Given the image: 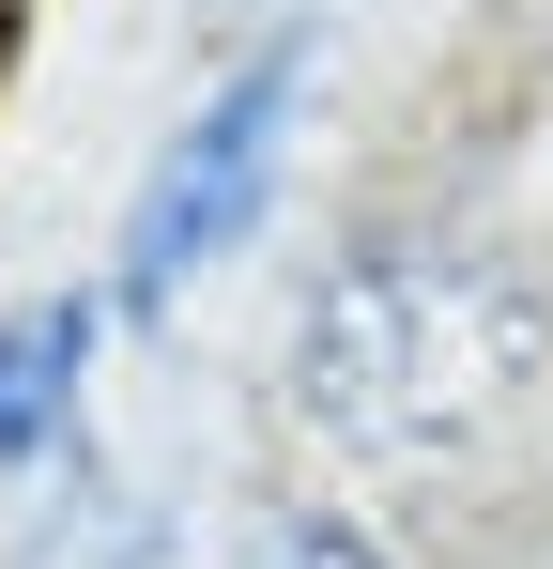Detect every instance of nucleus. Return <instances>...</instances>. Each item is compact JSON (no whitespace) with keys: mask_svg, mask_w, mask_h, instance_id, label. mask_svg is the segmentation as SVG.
<instances>
[{"mask_svg":"<svg viewBox=\"0 0 553 569\" xmlns=\"http://www.w3.org/2000/svg\"><path fill=\"white\" fill-rule=\"evenodd\" d=\"M523 355V323H507V292H476L461 262L431 247H400V262H354V278L308 308V416L339 431V447H446L461 416L507 385Z\"/></svg>","mask_w":553,"mask_h":569,"instance_id":"nucleus-1","label":"nucleus"},{"mask_svg":"<svg viewBox=\"0 0 553 569\" xmlns=\"http://www.w3.org/2000/svg\"><path fill=\"white\" fill-rule=\"evenodd\" d=\"M276 123H292V62H247V78L154 154V186L123 216V308H170V292L247 231V200H262V170H276Z\"/></svg>","mask_w":553,"mask_h":569,"instance_id":"nucleus-2","label":"nucleus"},{"mask_svg":"<svg viewBox=\"0 0 553 569\" xmlns=\"http://www.w3.org/2000/svg\"><path fill=\"white\" fill-rule=\"evenodd\" d=\"M78 355H92V308H16V323H0V462L62 447V416H78Z\"/></svg>","mask_w":553,"mask_h":569,"instance_id":"nucleus-3","label":"nucleus"},{"mask_svg":"<svg viewBox=\"0 0 553 569\" xmlns=\"http://www.w3.org/2000/svg\"><path fill=\"white\" fill-rule=\"evenodd\" d=\"M154 569V508H123V492H92V508H62L47 539H31V569Z\"/></svg>","mask_w":553,"mask_h":569,"instance_id":"nucleus-4","label":"nucleus"},{"mask_svg":"<svg viewBox=\"0 0 553 569\" xmlns=\"http://www.w3.org/2000/svg\"><path fill=\"white\" fill-rule=\"evenodd\" d=\"M247 569H384V539H369V523H276Z\"/></svg>","mask_w":553,"mask_h":569,"instance_id":"nucleus-5","label":"nucleus"}]
</instances>
